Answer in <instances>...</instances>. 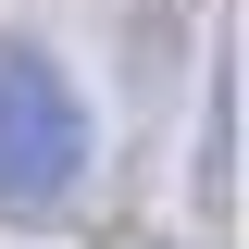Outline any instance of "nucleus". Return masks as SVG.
I'll return each mask as SVG.
<instances>
[{
	"instance_id": "f257e3e1",
	"label": "nucleus",
	"mask_w": 249,
	"mask_h": 249,
	"mask_svg": "<svg viewBox=\"0 0 249 249\" xmlns=\"http://www.w3.org/2000/svg\"><path fill=\"white\" fill-rule=\"evenodd\" d=\"M88 162H100V137H88L75 75H62L37 37L0 25V212H13V224L75 212V199H88Z\"/></svg>"
},
{
	"instance_id": "f03ea898",
	"label": "nucleus",
	"mask_w": 249,
	"mask_h": 249,
	"mask_svg": "<svg viewBox=\"0 0 249 249\" xmlns=\"http://www.w3.org/2000/svg\"><path fill=\"white\" fill-rule=\"evenodd\" d=\"M199 212H224V88L199 100Z\"/></svg>"
}]
</instances>
